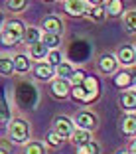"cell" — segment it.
<instances>
[{"label":"cell","mask_w":136,"mask_h":154,"mask_svg":"<svg viewBox=\"0 0 136 154\" xmlns=\"http://www.w3.org/2000/svg\"><path fill=\"white\" fill-rule=\"evenodd\" d=\"M116 61L122 65H134L136 63V51L132 45H120V50L116 54Z\"/></svg>","instance_id":"8"},{"label":"cell","mask_w":136,"mask_h":154,"mask_svg":"<svg viewBox=\"0 0 136 154\" xmlns=\"http://www.w3.org/2000/svg\"><path fill=\"white\" fill-rule=\"evenodd\" d=\"M6 121H10V111H8V107L2 103L0 105V122H6Z\"/></svg>","instance_id":"33"},{"label":"cell","mask_w":136,"mask_h":154,"mask_svg":"<svg viewBox=\"0 0 136 154\" xmlns=\"http://www.w3.org/2000/svg\"><path fill=\"white\" fill-rule=\"evenodd\" d=\"M114 85L120 87V89H128L130 87V73L128 71H120L114 75Z\"/></svg>","instance_id":"24"},{"label":"cell","mask_w":136,"mask_h":154,"mask_svg":"<svg viewBox=\"0 0 136 154\" xmlns=\"http://www.w3.org/2000/svg\"><path fill=\"white\" fill-rule=\"evenodd\" d=\"M122 132L126 136L136 134V115H126V117L122 119Z\"/></svg>","instance_id":"15"},{"label":"cell","mask_w":136,"mask_h":154,"mask_svg":"<svg viewBox=\"0 0 136 154\" xmlns=\"http://www.w3.org/2000/svg\"><path fill=\"white\" fill-rule=\"evenodd\" d=\"M47 54H50V50L45 48L41 42H38V44H34V45H30V57H34V59H44V57H47Z\"/></svg>","instance_id":"17"},{"label":"cell","mask_w":136,"mask_h":154,"mask_svg":"<svg viewBox=\"0 0 136 154\" xmlns=\"http://www.w3.org/2000/svg\"><path fill=\"white\" fill-rule=\"evenodd\" d=\"M71 93V85L65 79H53L51 83V95L57 97V99H65V97Z\"/></svg>","instance_id":"11"},{"label":"cell","mask_w":136,"mask_h":154,"mask_svg":"<svg viewBox=\"0 0 136 154\" xmlns=\"http://www.w3.org/2000/svg\"><path fill=\"white\" fill-rule=\"evenodd\" d=\"M130 154H136V138L130 142Z\"/></svg>","instance_id":"35"},{"label":"cell","mask_w":136,"mask_h":154,"mask_svg":"<svg viewBox=\"0 0 136 154\" xmlns=\"http://www.w3.org/2000/svg\"><path fill=\"white\" fill-rule=\"evenodd\" d=\"M24 154H45V146L41 142H28Z\"/></svg>","instance_id":"26"},{"label":"cell","mask_w":136,"mask_h":154,"mask_svg":"<svg viewBox=\"0 0 136 154\" xmlns=\"http://www.w3.org/2000/svg\"><path fill=\"white\" fill-rule=\"evenodd\" d=\"M6 6H8L12 12H22V10L28 6V2L26 0H10V2H6Z\"/></svg>","instance_id":"31"},{"label":"cell","mask_w":136,"mask_h":154,"mask_svg":"<svg viewBox=\"0 0 136 154\" xmlns=\"http://www.w3.org/2000/svg\"><path fill=\"white\" fill-rule=\"evenodd\" d=\"M85 16L91 18V20H95V22H101V20L107 16V10H104V6H101V4H93L89 10H87Z\"/></svg>","instance_id":"16"},{"label":"cell","mask_w":136,"mask_h":154,"mask_svg":"<svg viewBox=\"0 0 136 154\" xmlns=\"http://www.w3.org/2000/svg\"><path fill=\"white\" fill-rule=\"evenodd\" d=\"M45 140H47V144H50V146H53V148H57V146L63 144V138H61L57 132H53V131H51L50 134L45 136Z\"/></svg>","instance_id":"30"},{"label":"cell","mask_w":136,"mask_h":154,"mask_svg":"<svg viewBox=\"0 0 136 154\" xmlns=\"http://www.w3.org/2000/svg\"><path fill=\"white\" fill-rule=\"evenodd\" d=\"M130 87H132V89H136V71L130 73Z\"/></svg>","instance_id":"34"},{"label":"cell","mask_w":136,"mask_h":154,"mask_svg":"<svg viewBox=\"0 0 136 154\" xmlns=\"http://www.w3.org/2000/svg\"><path fill=\"white\" fill-rule=\"evenodd\" d=\"M71 140H73V144L77 146V148H81V146L89 144L93 138H91V132L89 131H81V128H77V131H73Z\"/></svg>","instance_id":"13"},{"label":"cell","mask_w":136,"mask_h":154,"mask_svg":"<svg viewBox=\"0 0 136 154\" xmlns=\"http://www.w3.org/2000/svg\"><path fill=\"white\" fill-rule=\"evenodd\" d=\"M8 134L14 142H26L30 138V125L24 119H14L8 125Z\"/></svg>","instance_id":"2"},{"label":"cell","mask_w":136,"mask_h":154,"mask_svg":"<svg viewBox=\"0 0 136 154\" xmlns=\"http://www.w3.org/2000/svg\"><path fill=\"white\" fill-rule=\"evenodd\" d=\"M124 30L128 34H136V10L124 12Z\"/></svg>","instance_id":"21"},{"label":"cell","mask_w":136,"mask_h":154,"mask_svg":"<svg viewBox=\"0 0 136 154\" xmlns=\"http://www.w3.org/2000/svg\"><path fill=\"white\" fill-rule=\"evenodd\" d=\"M104 10H107V14H109V16L118 18V16H122L124 6H122V2H120V0H113V2H109V4L104 6Z\"/></svg>","instance_id":"20"},{"label":"cell","mask_w":136,"mask_h":154,"mask_svg":"<svg viewBox=\"0 0 136 154\" xmlns=\"http://www.w3.org/2000/svg\"><path fill=\"white\" fill-rule=\"evenodd\" d=\"M14 71V61L10 57H0V73L2 75H10Z\"/></svg>","instance_id":"27"},{"label":"cell","mask_w":136,"mask_h":154,"mask_svg":"<svg viewBox=\"0 0 136 154\" xmlns=\"http://www.w3.org/2000/svg\"><path fill=\"white\" fill-rule=\"evenodd\" d=\"M118 67V61H116V55L113 54H103L99 57V69L103 73H114Z\"/></svg>","instance_id":"10"},{"label":"cell","mask_w":136,"mask_h":154,"mask_svg":"<svg viewBox=\"0 0 136 154\" xmlns=\"http://www.w3.org/2000/svg\"><path fill=\"white\" fill-rule=\"evenodd\" d=\"M63 63V55H61V51L57 50H51L50 54H47V65L50 67H57V65Z\"/></svg>","instance_id":"25"},{"label":"cell","mask_w":136,"mask_h":154,"mask_svg":"<svg viewBox=\"0 0 136 154\" xmlns=\"http://www.w3.org/2000/svg\"><path fill=\"white\" fill-rule=\"evenodd\" d=\"M41 44L47 48V50H55V48H59V44H61V36H55V34H44V38H41Z\"/></svg>","instance_id":"23"},{"label":"cell","mask_w":136,"mask_h":154,"mask_svg":"<svg viewBox=\"0 0 136 154\" xmlns=\"http://www.w3.org/2000/svg\"><path fill=\"white\" fill-rule=\"evenodd\" d=\"M44 30H45V34L61 36V32H63V20L59 18V16H47L44 20Z\"/></svg>","instance_id":"9"},{"label":"cell","mask_w":136,"mask_h":154,"mask_svg":"<svg viewBox=\"0 0 136 154\" xmlns=\"http://www.w3.org/2000/svg\"><path fill=\"white\" fill-rule=\"evenodd\" d=\"M73 71H75V69H73V65L71 63H61V65H57V67H55V75H57V79H65V81H69V79H71V75H73Z\"/></svg>","instance_id":"18"},{"label":"cell","mask_w":136,"mask_h":154,"mask_svg":"<svg viewBox=\"0 0 136 154\" xmlns=\"http://www.w3.org/2000/svg\"><path fill=\"white\" fill-rule=\"evenodd\" d=\"M79 154H101V146H99V142L91 140L89 144H85V146H81V148H79Z\"/></svg>","instance_id":"28"},{"label":"cell","mask_w":136,"mask_h":154,"mask_svg":"<svg viewBox=\"0 0 136 154\" xmlns=\"http://www.w3.org/2000/svg\"><path fill=\"white\" fill-rule=\"evenodd\" d=\"M91 6H93V2H85V0H67L65 2V10L71 16H85Z\"/></svg>","instance_id":"7"},{"label":"cell","mask_w":136,"mask_h":154,"mask_svg":"<svg viewBox=\"0 0 136 154\" xmlns=\"http://www.w3.org/2000/svg\"><path fill=\"white\" fill-rule=\"evenodd\" d=\"M73 131H75V127H73V121L69 117H63V115L55 117V121H53V132H57L61 138H65V136H71Z\"/></svg>","instance_id":"4"},{"label":"cell","mask_w":136,"mask_h":154,"mask_svg":"<svg viewBox=\"0 0 136 154\" xmlns=\"http://www.w3.org/2000/svg\"><path fill=\"white\" fill-rule=\"evenodd\" d=\"M116 154H130V152H124V150H120V152H116Z\"/></svg>","instance_id":"37"},{"label":"cell","mask_w":136,"mask_h":154,"mask_svg":"<svg viewBox=\"0 0 136 154\" xmlns=\"http://www.w3.org/2000/svg\"><path fill=\"white\" fill-rule=\"evenodd\" d=\"M34 75H36L38 79H41V81H50L55 73H53V67H50L47 63H38L36 67H34Z\"/></svg>","instance_id":"14"},{"label":"cell","mask_w":136,"mask_h":154,"mask_svg":"<svg viewBox=\"0 0 136 154\" xmlns=\"http://www.w3.org/2000/svg\"><path fill=\"white\" fill-rule=\"evenodd\" d=\"M83 89H85L87 97H85V103H93V101L99 97V79L95 75H87L85 81H83Z\"/></svg>","instance_id":"5"},{"label":"cell","mask_w":136,"mask_h":154,"mask_svg":"<svg viewBox=\"0 0 136 154\" xmlns=\"http://www.w3.org/2000/svg\"><path fill=\"white\" fill-rule=\"evenodd\" d=\"M120 107L126 111H136V91L128 89L120 95Z\"/></svg>","instance_id":"12"},{"label":"cell","mask_w":136,"mask_h":154,"mask_svg":"<svg viewBox=\"0 0 136 154\" xmlns=\"http://www.w3.org/2000/svg\"><path fill=\"white\" fill-rule=\"evenodd\" d=\"M24 42H26L28 45H34L38 44V42H41V32L38 30V28H28L26 32H24Z\"/></svg>","instance_id":"19"},{"label":"cell","mask_w":136,"mask_h":154,"mask_svg":"<svg viewBox=\"0 0 136 154\" xmlns=\"http://www.w3.org/2000/svg\"><path fill=\"white\" fill-rule=\"evenodd\" d=\"M69 95H71L73 99L83 101V103H85V97H87V93H85V89H83V85H73V87H71V93H69Z\"/></svg>","instance_id":"29"},{"label":"cell","mask_w":136,"mask_h":154,"mask_svg":"<svg viewBox=\"0 0 136 154\" xmlns=\"http://www.w3.org/2000/svg\"><path fill=\"white\" fill-rule=\"evenodd\" d=\"M0 154H10L8 150H4V148H0Z\"/></svg>","instance_id":"36"},{"label":"cell","mask_w":136,"mask_h":154,"mask_svg":"<svg viewBox=\"0 0 136 154\" xmlns=\"http://www.w3.org/2000/svg\"><path fill=\"white\" fill-rule=\"evenodd\" d=\"M75 125H77L81 131L91 132L99 125V119H97L95 113H91V111H81V113H77V117H75Z\"/></svg>","instance_id":"3"},{"label":"cell","mask_w":136,"mask_h":154,"mask_svg":"<svg viewBox=\"0 0 136 154\" xmlns=\"http://www.w3.org/2000/svg\"><path fill=\"white\" fill-rule=\"evenodd\" d=\"M85 77H87V73L83 71V69H75V71H73V75H71V81H73V85H83V81H85Z\"/></svg>","instance_id":"32"},{"label":"cell","mask_w":136,"mask_h":154,"mask_svg":"<svg viewBox=\"0 0 136 154\" xmlns=\"http://www.w3.org/2000/svg\"><path fill=\"white\" fill-rule=\"evenodd\" d=\"M24 32H26V28L20 20H10V22H6L4 30L0 34V40L4 45H14L24 38Z\"/></svg>","instance_id":"1"},{"label":"cell","mask_w":136,"mask_h":154,"mask_svg":"<svg viewBox=\"0 0 136 154\" xmlns=\"http://www.w3.org/2000/svg\"><path fill=\"white\" fill-rule=\"evenodd\" d=\"M20 89H18V101L22 105H30V107H34V103H36V89H34V85H30V83H20Z\"/></svg>","instance_id":"6"},{"label":"cell","mask_w":136,"mask_h":154,"mask_svg":"<svg viewBox=\"0 0 136 154\" xmlns=\"http://www.w3.org/2000/svg\"><path fill=\"white\" fill-rule=\"evenodd\" d=\"M28 69H30V59H28V55H24V54H18L16 57H14V71L26 73Z\"/></svg>","instance_id":"22"},{"label":"cell","mask_w":136,"mask_h":154,"mask_svg":"<svg viewBox=\"0 0 136 154\" xmlns=\"http://www.w3.org/2000/svg\"><path fill=\"white\" fill-rule=\"evenodd\" d=\"M134 51H136V48H134Z\"/></svg>","instance_id":"38"}]
</instances>
